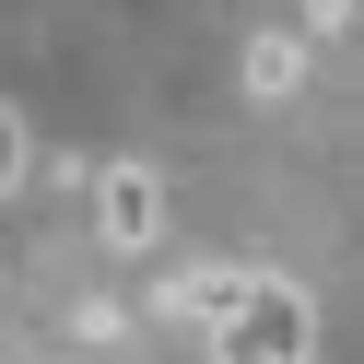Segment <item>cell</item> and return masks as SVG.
I'll return each instance as SVG.
<instances>
[{"mask_svg":"<svg viewBox=\"0 0 364 364\" xmlns=\"http://www.w3.org/2000/svg\"><path fill=\"white\" fill-rule=\"evenodd\" d=\"M95 235H106V259H153V235H165V176L118 153V165L95 176Z\"/></svg>","mask_w":364,"mask_h":364,"instance_id":"cell-2","label":"cell"},{"mask_svg":"<svg viewBox=\"0 0 364 364\" xmlns=\"http://www.w3.org/2000/svg\"><path fill=\"white\" fill-rule=\"evenodd\" d=\"M212 364H317V306L294 282H270L259 270V294L235 306V329L212 341Z\"/></svg>","mask_w":364,"mask_h":364,"instance_id":"cell-1","label":"cell"},{"mask_svg":"<svg viewBox=\"0 0 364 364\" xmlns=\"http://www.w3.org/2000/svg\"><path fill=\"white\" fill-rule=\"evenodd\" d=\"M294 82H306V48L294 36H259L247 48V95H294Z\"/></svg>","mask_w":364,"mask_h":364,"instance_id":"cell-3","label":"cell"}]
</instances>
